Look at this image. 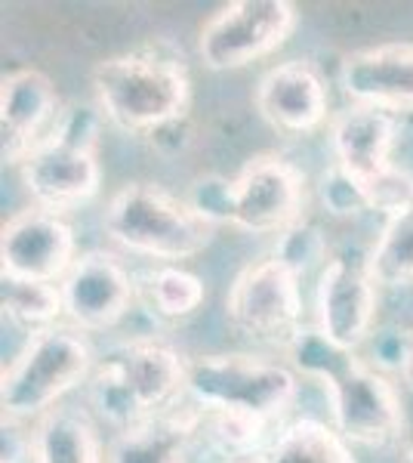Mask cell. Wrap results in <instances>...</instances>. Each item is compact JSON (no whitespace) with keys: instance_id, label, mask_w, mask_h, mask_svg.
<instances>
[{"instance_id":"obj_2","label":"cell","mask_w":413,"mask_h":463,"mask_svg":"<svg viewBox=\"0 0 413 463\" xmlns=\"http://www.w3.org/2000/svg\"><path fill=\"white\" fill-rule=\"evenodd\" d=\"M185 392L225 427L257 436L296 399V377L284 364L250 355H201L185 364Z\"/></svg>"},{"instance_id":"obj_25","label":"cell","mask_w":413,"mask_h":463,"mask_svg":"<svg viewBox=\"0 0 413 463\" xmlns=\"http://www.w3.org/2000/svg\"><path fill=\"white\" fill-rule=\"evenodd\" d=\"M404 463H413V442L404 448Z\"/></svg>"},{"instance_id":"obj_1","label":"cell","mask_w":413,"mask_h":463,"mask_svg":"<svg viewBox=\"0 0 413 463\" xmlns=\"http://www.w3.org/2000/svg\"><path fill=\"white\" fill-rule=\"evenodd\" d=\"M290 353L305 374L318 377L330 395L333 430L345 442L380 448L404 432V408L395 383L355 353L330 346L318 331H303L290 343Z\"/></svg>"},{"instance_id":"obj_18","label":"cell","mask_w":413,"mask_h":463,"mask_svg":"<svg viewBox=\"0 0 413 463\" xmlns=\"http://www.w3.org/2000/svg\"><path fill=\"white\" fill-rule=\"evenodd\" d=\"M198 427V411L170 408L117 432L108 448V463H185Z\"/></svg>"},{"instance_id":"obj_23","label":"cell","mask_w":413,"mask_h":463,"mask_svg":"<svg viewBox=\"0 0 413 463\" xmlns=\"http://www.w3.org/2000/svg\"><path fill=\"white\" fill-rule=\"evenodd\" d=\"M142 294L161 318H189L204 303V285L198 275L179 266H161L142 279Z\"/></svg>"},{"instance_id":"obj_7","label":"cell","mask_w":413,"mask_h":463,"mask_svg":"<svg viewBox=\"0 0 413 463\" xmlns=\"http://www.w3.org/2000/svg\"><path fill=\"white\" fill-rule=\"evenodd\" d=\"M22 179L34 207L59 216L96 198L102 170L96 161L93 115L87 109H71V115L22 161Z\"/></svg>"},{"instance_id":"obj_11","label":"cell","mask_w":413,"mask_h":463,"mask_svg":"<svg viewBox=\"0 0 413 463\" xmlns=\"http://www.w3.org/2000/svg\"><path fill=\"white\" fill-rule=\"evenodd\" d=\"M74 232L59 213L28 207L0 232V275L59 285L74 266Z\"/></svg>"},{"instance_id":"obj_12","label":"cell","mask_w":413,"mask_h":463,"mask_svg":"<svg viewBox=\"0 0 413 463\" xmlns=\"http://www.w3.org/2000/svg\"><path fill=\"white\" fill-rule=\"evenodd\" d=\"M314 316L318 334L330 346L358 353V346L371 337L377 318V281L367 263H352L343 257L330 260L318 275Z\"/></svg>"},{"instance_id":"obj_15","label":"cell","mask_w":413,"mask_h":463,"mask_svg":"<svg viewBox=\"0 0 413 463\" xmlns=\"http://www.w3.org/2000/svg\"><path fill=\"white\" fill-rule=\"evenodd\" d=\"M59 96L52 80L37 69L10 71L0 87V137L4 161L22 164L56 130Z\"/></svg>"},{"instance_id":"obj_22","label":"cell","mask_w":413,"mask_h":463,"mask_svg":"<svg viewBox=\"0 0 413 463\" xmlns=\"http://www.w3.org/2000/svg\"><path fill=\"white\" fill-rule=\"evenodd\" d=\"M0 300H4V316L13 325L25 327L32 334H41L47 327H56L59 316H65L62 290L59 285H43V281H22L0 275Z\"/></svg>"},{"instance_id":"obj_5","label":"cell","mask_w":413,"mask_h":463,"mask_svg":"<svg viewBox=\"0 0 413 463\" xmlns=\"http://www.w3.org/2000/svg\"><path fill=\"white\" fill-rule=\"evenodd\" d=\"M105 232L130 253L176 263L207 248L213 222L157 185L130 183L105 207Z\"/></svg>"},{"instance_id":"obj_20","label":"cell","mask_w":413,"mask_h":463,"mask_svg":"<svg viewBox=\"0 0 413 463\" xmlns=\"http://www.w3.org/2000/svg\"><path fill=\"white\" fill-rule=\"evenodd\" d=\"M257 463H355V458L333 427L303 417L277 432L266 451H257Z\"/></svg>"},{"instance_id":"obj_24","label":"cell","mask_w":413,"mask_h":463,"mask_svg":"<svg viewBox=\"0 0 413 463\" xmlns=\"http://www.w3.org/2000/svg\"><path fill=\"white\" fill-rule=\"evenodd\" d=\"M398 371H401V377L413 386V334L401 343V364H398Z\"/></svg>"},{"instance_id":"obj_17","label":"cell","mask_w":413,"mask_h":463,"mask_svg":"<svg viewBox=\"0 0 413 463\" xmlns=\"http://www.w3.org/2000/svg\"><path fill=\"white\" fill-rule=\"evenodd\" d=\"M330 96L321 74L303 59L268 69L257 84V111L281 133H312L327 121Z\"/></svg>"},{"instance_id":"obj_6","label":"cell","mask_w":413,"mask_h":463,"mask_svg":"<svg viewBox=\"0 0 413 463\" xmlns=\"http://www.w3.org/2000/svg\"><path fill=\"white\" fill-rule=\"evenodd\" d=\"M93 368V353L74 327H47L32 334L25 349L13 358L0 377L4 420L47 417L52 405L71 392Z\"/></svg>"},{"instance_id":"obj_21","label":"cell","mask_w":413,"mask_h":463,"mask_svg":"<svg viewBox=\"0 0 413 463\" xmlns=\"http://www.w3.org/2000/svg\"><path fill=\"white\" fill-rule=\"evenodd\" d=\"M373 281L386 288L410 285L413 281V207H404L386 216L377 244L367 257Z\"/></svg>"},{"instance_id":"obj_13","label":"cell","mask_w":413,"mask_h":463,"mask_svg":"<svg viewBox=\"0 0 413 463\" xmlns=\"http://www.w3.org/2000/svg\"><path fill=\"white\" fill-rule=\"evenodd\" d=\"M59 290H62L65 316L80 331L115 327L127 316L136 294L127 269L102 250L80 253L69 275L59 281Z\"/></svg>"},{"instance_id":"obj_3","label":"cell","mask_w":413,"mask_h":463,"mask_svg":"<svg viewBox=\"0 0 413 463\" xmlns=\"http://www.w3.org/2000/svg\"><path fill=\"white\" fill-rule=\"evenodd\" d=\"M185 358L157 340H133L96 364L89 402L117 432L176 408L185 392Z\"/></svg>"},{"instance_id":"obj_14","label":"cell","mask_w":413,"mask_h":463,"mask_svg":"<svg viewBox=\"0 0 413 463\" xmlns=\"http://www.w3.org/2000/svg\"><path fill=\"white\" fill-rule=\"evenodd\" d=\"M395 118L389 111L349 106L330 124V139L340 161V174L361 192L364 204L367 195L395 170L392 146H395Z\"/></svg>"},{"instance_id":"obj_19","label":"cell","mask_w":413,"mask_h":463,"mask_svg":"<svg viewBox=\"0 0 413 463\" xmlns=\"http://www.w3.org/2000/svg\"><path fill=\"white\" fill-rule=\"evenodd\" d=\"M32 463H102L96 430L80 411L52 408L32 436Z\"/></svg>"},{"instance_id":"obj_10","label":"cell","mask_w":413,"mask_h":463,"mask_svg":"<svg viewBox=\"0 0 413 463\" xmlns=\"http://www.w3.org/2000/svg\"><path fill=\"white\" fill-rule=\"evenodd\" d=\"M303 176L277 155H259L225 189V222L253 235L290 232L303 211Z\"/></svg>"},{"instance_id":"obj_4","label":"cell","mask_w":413,"mask_h":463,"mask_svg":"<svg viewBox=\"0 0 413 463\" xmlns=\"http://www.w3.org/2000/svg\"><path fill=\"white\" fill-rule=\"evenodd\" d=\"M93 90L111 124L127 133H148L183 115L192 80L185 65L173 56L121 53L96 62Z\"/></svg>"},{"instance_id":"obj_8","label":"cell","mask_w":413,"mask_h":463,"mask_svg":"<svg viewBox=\"0 0 413 463\" xmlns=\"http://www.w3.org/2000/svg\"><path fill=\"white\" fill-rule=\"evenodd\" d=\"M296 10L287 0H235L222 6L198 34V53L207 69H244L275 53L293 32Z\"/></svg>"},{"instance_id":"obj_16","label":"cell","mask_w":413,"mask_h":463,"mask_svg":"<svg viewBox=\"0 0 413 463\" xmlns=\"http://www.w3.org/2000/svg\"><path fill=\"white\" fill-rule=\"evenodd\" d=\"M340 87L352 106L380 111L413 109V43L355 50L340 65Z\"/></svg>"},{"instance_id":"obj_9","label":"cell","mask_w":413,"mask_h":463,"mask_svg":"<svg viewBox=\"0 0 413 463\" xmlns=\"http://www.w3.org/2000/svg\"><path fill=\"white\" fill-rule=\"evenodd\" d=\"M225 312L231 325L247 337L290 346L303 334L299 331V318H303L299 275L277 257L259 260L235 279L225 297Z\"/></svg>"}]
</instances>
